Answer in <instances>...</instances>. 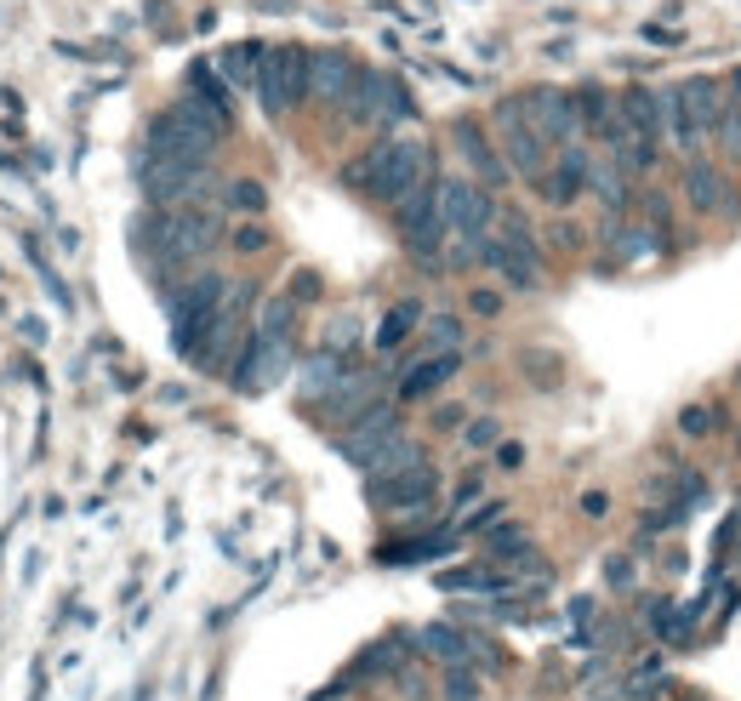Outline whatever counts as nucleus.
<instances>
[{"label":"nucleus","mask_w":741,"mask_h":701,"mask_svg":"<svg viewBox=\"0 0 741 701\" xmlns=\"http://www.w3.org/2000/svg\"><path fill=\"white\" fill-rule=\"evenodd\" d=\"M228 137V109L206 97H177V104L148 126V160H183V166H212V148Z\"/></svg>","instance_id":"nucleus-1"},{"label":"nucleus","mask_w":741,"mask_h":701,"mask_svg":"<svg viewBox=\"0 0 741 701\" xmlns=\"http://www.w3.org/2000/svg\"><path fill=\"white\" fill-rule=\"evenodd\" d=\"M223 296H228V280L223 274H194L188 285H177L166 296V314H172V342H177V354L194 360V348H201L212 314L223 309Z\"/></svg>","instance_id":"nucleus-2"},{"label":"nucleus","mask_w":741,"mask_h":701,"mask_svg":"<svg viewBox=\"0 0 741 701\" xmlns=\"http://www.w3.org/2000/svg\"><path fill=\"white\" fill-rule=\"evenodd\" d=\"M433 148L417 143V137H382V172H377V188L371 199H382V206L393 212L400 199H411L417 188H433Z\"/></svg>","instance_id":"nucleus-3"},{"label":"nucleus","mask_w":741,"mask_h":701,"mask_svg":"<svg viewBox=\"0 0 741 701\" xmlns=\"http://www.w3.org/2000/svg\"><path fill=\"white\" fill-rule=\"evenodd\" d=\"M252 291L257 285H228V296H223V309L212 314V325H206V337H201V348H194V366L201 371H234V360H240V348H245V314H252Z\"/></svg>","instance_id":"nucleus-4"},{"label":"nucleus","mask_w":741,"mask_h":701,"mask_svg":"<svg viewBox=\"0 0 741 701\" xmlns=\"http://www.w3.org/2000/svg\"><path fill=\"white\" fill-rule=\"evenodd\" d=\"M212 245H217V217L206 206H183V212H160L155 217V257H160V269L201 263Z\"/></svg>","instance_id":"nucleus-5"},{"label":"nucleus","mask_w":741,"mask_h":701,"mask_svg":"<svg viewBox=\"0 0 741 701\" xmlns=\"http://www.w3.org/2000/svg\"><path fill=\"white\" fill-rule=\"evenodd\" d=\"M309 97V52L303 46H269L257 69V104L269 120H285Z\"/></svg>","instance_id":"nucleus-6"},{"label":"nucleus","mask_w":741,"mask_h":701,"mask_svg":"<svg viewBox=\"0 0 741 701\" xmlns=\"http://www.w3.org/2000/svg\"><path fill=\"white\" fill-rule=\"evenodd\" d=\"M679 115H684V160H702V148L719 132L724 115V80L719 75H684L679 86Z\"/></svg>","instance_id":"nucleus-7"},{"label":"nucleus","mask_w":741,"mask_h":701,"mask_svg":"<svg viewBox=\"0 0 741 701\" xmlns=\"http://www.w3.org/2000/svg\"><path fill=\"white\" fill-rule=\"evenodd\" d=\"M439 217L462 240H485L503 212H497V199H490V188H479L474 177H439Z\"/></svg>","instance_id":"nucleus-8"},{"label":"nucleus","mask_w":741,"mask_h":701,"mask_svg":"<svg viewBox=\"0 0 741 701\" xmlns=\"http://www.w3.org/2000/svg\"><path fill=\"white\" fill-rule=\"evenodd\" d=\"M497 132H503V160H508L514 177H530V183L548 177V143H542V132L525 120L519 97H503L497 104Z\"/></svg>","instance_id":"nucleus-9"},{"label":"nucleus","mask_w":741,"mask_h":701,"mask_svg":"<svg viewBox=\"0 0 741 701\" xmlns=\"http://www.w3.org/2000/svg\"><path fill=\"white\" fill-rule=\"evenodd\" d=\"M212 188V166H183V160H143V194L155 199L160 212H183L201 206Z\"/></svg>","instance_id":"nucleus-10"},{"label":"nucleus","mask_w":741,"mask_h":701,"mask_svg":"<svg viewBox=\"0 0 741 701\" xmlns=\"http://www.w3.org/2000/svg\"><path fill=\"white\" fill-rule=\"evenodd\" d=\"M519 104H525V120L542 132V143H576L582 137V120H576V104H571V91H559V86H530L525 97H519Z\"/></svg>","instance_id":"nucleus-11"},{"label":"nucleus","mask_w":741,"mask_h":701,"mask_svg":"<svg viewBox=\"0 0 741 701\" xmlns=\"http://www.w3.org/2000/svg\"><path fill=\"white\" fill-rule=\"evenodd\" d=\"M285 371H291V342H269V337H257V331H252L228 377H234V388H240V393H263V388H274Z\"/></svg>","instance_id":"nucleus-12"},{"label":"nucleus","mask_w":741,"mask_h":701,"mask_svg":"<svg viewBox=\"0 0 741 701\" xmlns=\"http://www.w3.org/2000/svg\"><path fill=\"white\" fill-rule=\"evenodd\" d=\"M365 496L377 508H388V514H422L433 496H439V468L433 463H422V468H411V474H393V479H371L365 485Z\"/></svg>","instance_id":"nucleus-13"},{"label":"nucleus","mask_w":741,"mask_h":701,"mask_svg":"<svg viewBox=\"0 0 741 701\" xmlns=\"http://www.w3.org/2000/svg\"><path fill=\"white\" fill-rule=\"evenodd\" d=\"M400 434H406L400 411H393V406H371L360 422H349V434L337 439V450H342V457H349L354 468H371V457H377V450H382V445H393Z\"/></svg>","instance_id":"nucleus-14"},{"label":"nucleus","mask_w":741,"mask_h":701,"mask_svg":"<svg viewBox=\"0 0 741 701\" xmlns=\"http://www.w3.org/2000/svg\"><path fill=\"white\" fill-rule=\"evenodd\" d=\"M371 406H382V382L371 377V371H349L325 399H320V411L337 422V428H349V422H360Z\"/></svg>","instance_id":"nucleus-15"},{"label":"nucleus","mask_w":741,"mask_h":701,"mask_svg":"<svg viewBox=\"0 0 741 701\" xmlns=\"http://www.w3.org/2000/svg\"><path fill=\"white\" fill-rule=\"evenodd\" d=\"M587 183H593V155L582 143H571L565 155H559V166H548V177H542V194H548V206H576V199L587 194Z\"/></svg>","instance_id":"nucleus-16"},{"label":"nucleus","mask_w":741,"mask_h":701,"mask_svg":"<svg viewBox=\"0 0 741 701\" xmlns=\"http://www.w3.org/2000/svg\"><path fill=\"white\" fill-rule=\"evenodd\" d=\"M451 143L462 148V160L474 166L479 188H485V183H490V188H503V183L514 177V172H508V160H503V148L490 143V137H485V132H479L474 120H457V126H451Z\"/></svg>","instance_id":"nucleus-17"},{"label":"nucleus","mask_w":741,"mask_h":701,"mask_svg":"<svg viewBox=\"0 0 741 701\" xmlns=\"http://www.w3.org/2000/svg\"><path fill=\"white\" fill-rule=\"evenodd\" d=\"M354 75H360V64L349 52H309V97H314V104L342 109V97H349Z\"/></svg>","instance_id":"nucleus-18"},{"label":"nucleus","mask_w":741,"mask_h":701,"mask_svg":"<svg viewBox=\"0 0 741 701\" xmlns=\"http://www.w3.org/2000/svg\"><path fill=\"white\" fill-rule=\"evenodd\" d=\"M457 371H462V354H428V360L406 366V377H400V406H417V399L439 393Z\"/></svg>","instance_id":"nucleus-19"},{"label":"nucleus","mask_w":741,"mask_h":701,"mask_svg":"<svg viewBox=\"0 0 741 701\" xmlns=\"http://www.w3.org/2000/svg\"><path fill=\"white\" fill-rule=\"evenodd\" d=\"M382 91H388V75L382 69H360L349 97H342V115L354 126H382Z\"/></svg>","instance_id":"nucleus-20"},{"label":"nucleus","mask_w":741,"mask_h":701,"mask_svg":"<svg viewBox=\"0 0 741 701\" xmlns=\"http://www.w3.org/2000/svg\"><path fill=\"white\" fill-rule=\"evenodd\" d=\"M684 199H690V206H696L702 217H713L724 199H730V183L719 177L713 160H684Z\"/></svg>","instance_id":"nucleus-21"},{"label":"nucleus","mask_w":741,"mask_h":701,"mask_svg":"<svg viewBox=\"0 0 741 701\" xmlns=\"http://www.w3.org/2000/svg\"><path fill=\"white\" fill-rule=\"evenodd\" d=\"M417 644H422V656H433V662H445V668H468V656H474L468 633H462V627H451V622L422 627V633H417Z\"/></svg>","instance_id":"nucleus-22"},{"label":"nucleus","mask_w":741,"mask_h":701,"mask_svg":"<svg viewBox=\"0 0 741 701\" xmlns=\"http://www.w3.org/2000/svg\"><path fill=\"white\" fill-rule=\"evenodd\" d=\"M713 143H719V155H724V160H741V69L724 75V115H719Z\"/></svg>","instance_id":"nucleus-23"},{"label":"nucleus","mask_w":741,"mask_h":701,"mask_svg":"<svg viewBox=\"0 0 741 701\" xmlns=\"http://www.w3.org/2000/svg\"><path fill=\"white\" fill-rule=\"evenodd\" d=\"M263 52H269L263 40H234L228 52L217 58V75H223L228 86H252V91H257V69H263Z\"/></svg>","instance_id":"nucleus-24"},{"label":"nucleus","mask_w":741,"mask_h":701,"mask_svg":"<svg viewBox=\"0 0 741 701\" xmlns=\"http://www.w3.org/2000/svg\"><path fill=\"white\" fill-rule=\"evenodd\" d=\"M422 463H428V450H422L417 439H406V434H400L393 445H382V450H377L365 474H371V479H393V474H411V468H422Z\"/></svg>","instance_id":"nucleus-25"},{"label":"nucleus","mask_w":741,"mask_h":701,"mask_svg":"<svg viewBox=\"0 0 741 701\" xmlns=\"http://www.w3.org/2000/svg\"><path fill=\"white\" fill-rule=\"evenodd\" d=\"M342 377H349V360L331 354V348H320V354L303 366V399H314V406H320V399H325Z\"/></svg>","instance_id":"nucleus-26"},{"label":"nucleus","mask_w":741,"mask_h":701,"mask_svg":"<svg viewBox=\"0 0 741 701\" xmlns=\"http://www.w3.org/2000/svg\"><path fill=\"white\" fill-rule=\"evenodd\" d=\"M417 325H422V303H393L382 314V325H377V348H382V354H393L400 342H411Z\"/></svg>","instance_id":"nucleus-27"},{"label":"nucleus","mask_w":741,"mask_h":701,"mask_svg":"<svg viewBox=\"0 0 741 701\" xmlns=\"http://www.w3.org/2000/svg\"><path fill=\"white\" fill-rule=\"evenodd\" d=\"M291 325H296V303H291V296H269L252 331L269 337V342H291Z\"/></svg>","instance_id":"nucleus-28"},{"label":"nucleus","mask_w":741,"mask_h":701,"mask_svg":"<svg viewBox=\"0 0 741 701\" xmlns=\"http://www.w3.org/2000/svg\"><path fill=\"white\" fill-rule=\"evenodd\" d=\"M485 554H490V559H525V554H530V530L503 519L497 530H485Z\"/></svg>","instance_id":"nucleus-29"},{"label":"nucleus","mask_w":741,"mask_h":701,"mask_svg":"<svg viewBox=\"0 0 741 701\" xmlns=\"http://www.w3.org/2000/svg\"><path fill=\"white\" fill-rule=\"evenodd\" d=\"M587 188L599 194V199H605L611 212H622V206H627V172H622L616 160H605V166L593 160V183H587Z\"/></svg>","instance_id":"nucleus-30"},{"label":"nucleus","mask_w":741,"mask_h":701,"mask_svg":"<svg viewBox=\"0 0 741 701\" xmlns=\"http://www.w3.org/2000/svg\"><path fill=\"white\" fill-rule=\"evenodd\" d=\"M422 342H428V354H457L462 320H457V314H433V320L422 325Z\"/></svg>","instance_id":"nucleus-31"},{"label":"nucleus","mask_w":741,"mask_h":701,"mask_svg":"<svg viewBox=\"0 0 741 701\" xmlns=\"http://www.w3.org/2000/svg\"><path fill=\"white\" fill-rule=\"evenodd\" d=\"M411 115H417L411 86H406L400 75H388V91H382V120H388V126H400V120H411Z\"/></svg>","instance_id":"nucleus-32"},{"label":"nucleus","mask_w":741,"mask_h":701,"mask_svg":"<svg viewBox=\"0 0 741 701\" xmlns=\"http://www.w3.org/2000/svg\"><path fill=\"white\" fill-rule=\"evenodd\" d=\"M228 206L245 212V217H257V212H269V188L257 177H240V183H228Z\"/></svg>","instance_id":"nucleus-33"},{"label":"nucleus","mask_w":741,"mask_h":701,"mask_svg":"<svg viewBox=\"0 0 741 701\" xmlns=\"http://www.w3.org/2000/svg\"><path fill=\"white\" fill-rule=\"evenodd\" d=\"M188 86H194V97H206V104L228 109V80H223L217 69H206V64H194V69H188Z\"/></svg>","instance_id":"nucleus-34"},{"label":"nucleus","mask_w":741,"mask_h":701,"mask_svg":"<svg viewBox=\"0 0 741 701\" xmlns=\"http://www.w3.org/2000/svg\"><path fill=\"white\" fill-rule=\"evenodd\" d=\"M519 366H525L530 377H542L536 388H559V377H565V366H559L554 354H536V348H525V354H519Z\"/></svg>","instance_id":"nucleus-35"},{"label":"nucleus","mask_w":741,"mask_h":701,"mask_svg":"<svg viewBox=\"0 0 741 701\" xmlns=\"http://www.w3.org/2000/svg\"><path fill=\"white\" fill-rule=\"evenodd\" d=\"M360 342V320H349V314H337L331 325H325V348H331V354H342V360H349V348Z\"/></svg>","instance_id":"nucleus-36"},{"label":"nucleus","mask_w":741,"mask_h":701,"mask_svg":"<svg viewBox=\"0 0 741 701\" xmlns=\"http://www.w3.org/2000/svg\"><path fill=\"white\" fill-rule=\"evenodd\" d=\"M445 701H479V673L474 668H445Z\"/></svg>","instance_id":"nucleus-37"},{"label":"nucleus","mask_w":741,"mask_h":701,"mask_svg":"<svg viewBox=\"0 0 741 701\" xmlns=\"http://www.w3.org/2000/svg\"><path fill=\"white\" fill-rule=\"evenodd\" d=\"M234 252H240V257H257V252H269V228H257V223H240V228H234Z\"/></svg>","instance_id":"nucleus-38"},{"label":"nucleus","mask_w":741,"mask_h":701,"mask_svg":"<svg viewBox=\"0 0 741 701\" xmlns=\"http://www.w3.org/2000/svg\"><path fill=\"white\" fill-rule=\"evenodd\" d=\"M462 439H468L474 450H485V445H497V439H503V422H497V417H474V422L462 428Z\"/></svg>","instance_id":"nucleus-39"},{"label":"nucleus","mask_w":741,"mask_h":701,"mask_svg":"<svg viewBox=\"0 0 741 701\" xmlns=\"http://www.w3.org/2000/svg\"><path fill=\"white\" fill-rule=\"evenodd\" d=\"M679 428H684L690 439H708V434H713V411H708V406H690V411L679 417Z\"/></svg>","instance_id":"nucleus-40"},{"label":"nucleus","mask_w":741,"mask_h":701,"mask_svg":"<svg viewBox=\"0 0 741 701\" xmlns=\"http://www.w3.org/2000/svg\"><path fill=\"white\" fill-rule=\"evenodd\" d=\"M735 542H741V514H730V519H724V530L713 536V559H719V565L730 559V547H735Z\"/></svg>","instance_id":"nucleus-41"},{"label":"nucleus","mask_w":741,"mask_h":701,"mask_svg":"<svg viewBox=\"0 0 741 701\" xmlns=\"http://www.w3.org/2000/svg\"><path fill=\"white\" fill-rule=\"evenodd\" d=\"M503 514H508L503 503H485V508L468 519V530H497V525H503Z\"/></svg>","instance_id":"nucleus-42"},{"label":"nucleus","mask_w":741,"mask_h":701,"mask_svg":"<svg viewBox=\"0 0 741 701\" xmlns=\"http://www.w3.org/2000/svg\"><path fill=\"white\" fill-rule=\"evenodd\" d=\"M474 314H503V296L497 291H474Z\"/></svg>","instance_id":"nucleus-43"},{"label":"nucleus","mask_w":741,"mask_h":701,"mask_svg":"<svg viewBox=\"0 0 741 701\" xmlns=\"http://www.w3.org/2000/svg\"><path fill=\"white\" fill-rule=\"evenodd\" d=\"M605 576H611V587H633V565H627V559H611Z\"/></svg>","instance_id":"nucleus-44"},{"label":"nucleus","mask_w":741,"mask_h":701,"mask_svg":"<svg viewBox=\"0 0 741 701\" xmlns=\"http://www.w3.org/2000/svg\"><path fill=\"white\" fill-rule=\"evenodd\" d=\"M303 296H320V274H296V296H291V303H303Z\"/></svg>","instance_id":"nucleus-45"},{"label":"nucleus","mask_w":741,"mask_h":701,"mask_svg":"<svg viewBox=\"0 0 741 701\" xmlns=\"http://www.w3.org/2000/svg\"><path fill=\"white\" fill-rule=\"evenodd\" d=\"M497 463H503V468H519V463H525V450H519V445H503V450H497Z\"/></svg>","instance_id":"nucleus-46"},{"label":"nucleus","mask_w":741,"mask_h":701,"mask_svg":"<svg viewBox=\"0 0 741 701\" xmlns=\"http://www.w3.org/2000/svg\"><path fill=\"white\" fill-rule=\"evenodd\" d=\"M320 701H325V695H320Z\"/></svg>","instance_id":"nucleus-47"}]
</instances>
